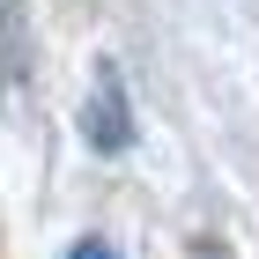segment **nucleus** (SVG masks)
Here are the masks:
<instances>
[{"label": "nucleus", "mask_w": 259, "mask_h": 259, "mask_svg": "<svg viewBox=\"0 0 259 259\" xmlns=\"http://www.w3.org/2000/svg\"><path fill=\"white\" fill-rule=\"evenodd\" d=\"M81 141H89L97 156H126V148H134V111H126V81H119L111 60L97 67V89L81 104Z\"/></svg>", "instance_id": "obj_1"}, {"label": "nucleus", "mask_w": 259, "mask_h": 259, "mask_svg": "<svg viewBox=\"0 0 259 259\" xmlns=\"http://www.w3.org/2000/svg\"><path fill=\"white\" fill-rule=\"evenodd\" d=\"M22 52H30V22H22V0H0V67L22 74Z\"/></svg>", "instance_id": "obj_2"}, {"label": "nucleus", "mask_w": 259, "mask_h": 259, "mask_svg": "<svg viewBox=\"0 0 259 259\" xmlns=\"http://www.w3.org/2000/svg\"><path fill=\"white\" fill-rule=\"evenodd\" d=\"M67 259H119V252H111V244H104V237H81V244H74V252H67Z\"/></svg>", "instance_id": "obj_3"}]
</instances>
